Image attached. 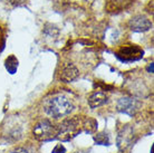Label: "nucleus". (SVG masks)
<instances>
[{
    "instance_id": "nucleus-1",
    "label": "nucleus",
    "mask_w": 154,
    "mask_h": 153,
    "mask_svg": "<svg viewBox=\"0 0 154 153\" xmlns=\"http://www.w3.org/2000/svg\"><path fill=\"white\" fill-rule=\"evenodd\" d=\"M75 105L69 97L58 94L44 101V112L53 119H62L74 111Z\"/></svg>"
},
{
    "instance_id": "nucleus-2",
    "label": "nucleus",
    "mask_w": 154,
    "mask_h": 153,
    "mask_svg": "<svg viewBox=\"0 0 154 153\" xmlns=\"http://www.w3.org/2000/svg\"><path fill=\"white\" fill-rule=\"evenodd\" d=\"M82 132V121L78 116L64 120L56 127V139L60 141H70Z\"/></svg>"
},
{
    "instance_id": "nucleus-3",
    "label": "nucleus",
    "mask_w": 154,
    "mask_h": 153,
    "mask_svg": "<svg viewBox=\"0 0 154 153\" xmlns=\"http://www.w3.org/2000/svg\"><path fill=\"white\" fill-rule=\"evenodd\" d=\"M32 134L34 138L40 142L51 141L56 139V127L49 120H42L34 126Z\"/></svg>"
},
{
    "instance_id": "nucleus-4",
    "label": "nucleus",
    "mask_w": 154,
    "mask_h": 153,
    "mask_svg": "<svg viewBox=\"0 0 154 153\" xmlns=\"http://www.w3.org/2000/svg\"><path fill=\"white\" fill-rule=\"evenodd\" d=\"M143 55H144V50L134 44L123 45L115 53L116 57L123 63H132V61H140L143 57Z\"/></svg>"
},
{
    "instance_id": "nucleus-5",
    "label": "nucleus",
    "mask_w": 154,
    "mask_h": 153,
    "mask_svg": "<svg viewBox=\"0 0 154 153\" xmlns=\"http://www.w3.org/2000/svg\"><path fill=\"white\" fill-rule=\"evenodd\" d=\"M141 106V102L134 97H122L117 101L116 108L121 113L133 116Z\"/></svg>"
},
{
    "instance_id": "nucleus-6",
    "label": "nucleus",
    "mask_w": 154,
    "mask_h": 153,
    "mask_svg": "<svg viewBox=\"0 0 154 153\" xmlns=\"http://www.w3.org/2000/svg\"><path fill=\"white\" fill-rule=\"evenodd\" d=\"M133 139H134V130L131 125H125L122 127L117 134L116 143L117 148L121 151H126L130 146L133 144Z\"/></svg>"
},
{
    "instance_id": "nucleus-7",
    "label": "nucleus",
    "mask_w": 154,
    "mask_h": 153,
    "mask_svg": "<svg viewBox=\"0 0 154 153\" xmlns=\"http://www.w3.org/2000/svg\"><path fill=\"white\" fill-rule=\"evenodd\" d=\"M127 26L132 31L135 33H145V31L150 30L153 23L146 16L144 15H136L133 16L131 19L128 20Z\"/></svg>"
},
{
    "instance_id": "nucleus-8",
    "label": "nucleus",
    "mask_w": 154,
    "mask_h": 153,
    "mask_svg": "<svg viewBox=\"0 0 154 153\" xmlns=\"http://www.w3.org/2000/svg\"><path fill=\"white\" fill-rule=\"evenodd\" d=\"M79 76V70L72 63H66L62 67L59 73V80L64 83H72Z\"/></svg>"
},
{
    "instance_id": "nucleus-9",
    "label": "nucleus",
    "mask_w": 154,
    "mask_h": 153,
    "mask_svg": "<svg viewBox=\"0 0 154 153\" xmlns=\"http://www.w3.org/2000/svg\"><path fill=\"white\" fill-rule=\"evenodd\" d=\"M135 2V0H106V10L108 12L117 14L126 10Z\"/></svg>"
},
{
    "instance_id": "nucleus-10",
    "label": "nucleus",
    "mask_w": 154,
    "mask_h": 153,
    "mask_svg": "<svg viewBox=\"0 0 154 153\" xmlns=\"http://www.w3.org/2000/svg\"><path fill=\"white\" fill-rule=\"evenodd\" d=\"M108 102H109V97L106 93L102 92V91H96L88 96V105L91 108L100 107L107 104Z\"/></svg>"
},
{
    "instance_id": "nucleus-11",
    "label": "nucleus",
    "mask_w": 154,
    "mask_h": 153,
    "mask_svg": "<svg viewBox=\"0 0 154 153\" xmlns=\"http://www.w3.org/2000/svg\"><path fill=\"white\" fill-rule=\"evenodd\" d=\"M18 59L15 55H10L6 58L5 61V66H6V69L10 74H15L17 72V68H18Z\"/></svg>"
},
{
    "instance_id": "nucleus-12",
    "label": "nucleus",
    "mask_w": 154,
    "mask_h": 153,
    "mask_svg": "<svg viewBox=\"0 0 154 153\" xmlns=\"http://www.w3.org/2000/svg\"><path fill=\"white\" fill-rule=\"evenodd\" d=\"M96 126H97V123L95 120H92V119H88V117H86L82 121V127H84L85 131L86 132H89V133H93V132H95L96 130Z\"/></svg>"
},
{
    "instance_id": "nucleus-13",
    "label": "nucleus",
    "mask_w": 154,
    "mask_h": 153,
    "mask_svg": "<svg viewBox=\"0 0 154 153\" xmlns=\"http://www.w3.org/2000/svg\"><path fill=\"white\" fill-rule=\"evenodd\" d=\"M94 141L96 144H100V145H109V136L104 132L94 135Z\"/></svg>"
},
{
    "instance_id": "nucleus-14",
    "label": "nucleus",
    "mask_w": 154,
    "mask_h": 153,
    "mask_svg": "<svg viewBox=\"0 0 154 153\" xmlns=\"http://www.w3.org/2000/svg\"><path fill=\"white\" fill-rule=\"evenodd\" d=\"M51 153H66V148L63 144H57L55 146Z\"/></svg>"
},
{
    "instance_id": "nucleus-15",
    "label": "nucleus",
    "mask_w": 154,
    "mask_h": 153,
    "mask_svg": "<svg viewBox=\"0 0 154 153\" xmlns=\"http://www.w3.org/2000/svg\"><path fill=\"white\" fill-rule=\"evenodd\" d=\"M9 153H28V151L23 146H18V148H15L14 150H11Z\"/></svg>"
},
{
    "instance_id": "nucleus-16",
    "label": "nucleus",
    "mask_w": 154,
    "mask_h": 153,
    "mask_svg": "<svg viewBox=\"0 0 154 153\" xmlns=\"http://www.w3.org/2000/svg\"><path fill=\"white\" fill-rule=\"evenodd\" d=\"M2 1H9V2L12 4L14 6H20V5L23 4V1H26V0H2Z\"/></svg>"
}]
</instances>
